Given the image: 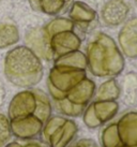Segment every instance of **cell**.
I'll return each instance as SVG.
<instances>
[{"label": "cell", "instance_id": "obj_1", "mask_svg": "<svg viewBox=\"0 0 137 147\" xmlns=\"http://www.w3.org/2000/svg\"><path fill=\"white\" fill-rule=\"evenodd\" d=\"M87 70L97 78H116L124 70V56L117 42L107 33L99 31L86 47Z\"/></svg>", "mask_w": 137, "mask_h": 147}, {"label": "cell", "instance_id": "obj_2", "mask_svg": "<svg viewBox=\"0 0 137 147\" xmlns=\"http://www.w3.org/2000/svg\"><path fill=\"white\" fill-rule=\"evenodd\" d=\"M3 72L11 84L21 88H31L42 81L44 67L41 58L30 47L18 45L5 55Z\"/></svg>", "mask_w": 137, "mask_h": 147}, {"label": "cell", "instance_id": "obj_3", "mask_svg": "<svg viewBox=\"0 0 137 147\" xmlns=\"http://www.w3.org/2000/svg\"><path fill=\"white\" fill-rule=\"evenodd\" d=\"M52 112L50 99L43 90L27 88L17 92L10 101L8 118L13 120L36 115L45 123L52 116Z\"/></svg>", "mask_w": 137, "mask_h": 147}, {"label": "cell", "instance_id": "obj_4", "mask_svg": "<svg viewBox=\"0 0 137 147\" xmlns=\"http://www.w3.org/2000/svg\"><path fill=\"white\" fill-rule=\"evenodd\" d=\"M95 89V83L89 78H86L68 90L63 99L54 101V104L57 111L63 116L78 117L83 115L87 105L93 100Z\"/></svg>", "mask_w": 137, "mask_h": 147}, {"label": "cell", "instance_id": "obj_5", "mask_svg": "<svg viewBox=\"0 0 137 147\" xmlns=\"http://www.w3.org/2000/svg\"><path fill=\"white\" fill-rule=\"evenodd\" d=\"M78 126L65 116H50L42 129V140L48 147H68L75 139Z\"/></svg>", "mask_w": 137, "mask_h": 147}, {"label": "cell", "instance_id": "obj_6", "mask_svg": "<svg viewBox=\"0 0 137 147\" xmlns=\"http://www.w3.org/2000/svg\"><path fill=\"white\" fill-rule=\"evenodd\" d=\"M86 78H88L87 70L68 69L59 65H52L47 78V89L52 101L63 99L68 90Z\"/></svg>", "mask_w": 137, "mask_h": 147}, {"label": "cell", "instance_id": "obj_7", "mask_svg": "<svg viewBox=\"0 0 137 147\" xmlns=\"http://www.w3.org/2000/svg\"><path fill=\"white\" fill-rule=\"evenodd\" d=\"M131 13L129 0H106L100 7L99 20L107 28H116L128 21Z\"/></svg>", "mask_w": 137, "mask_h": 147}, {"label": "cell", "instance_id": "obj_8", "mask_svg": "<svg viewBox=\"0 0 137 147\" xmlns=\"http://www.w3.org/2000/svg\"><path fill=\"white\" fill-rule=\"evenodd\" d=\"M68 18L73 22L75 31L78 32H88L93 26L99 22L97 11L85 1H73L70 11Z\"/></svg>", "mask_w": 137, "mask_h": 147}, {"label": "cell", "instance_id": "obj_9", "mask_svg": "<svg viewBox=\"0 0 137 147\" xmlns=\"http://www.w3.org/2000/svg\"><path fill=\"white\" fill-rule=\"evenodd\" d=\"M115 120L123 147H137V111H126Z\"/></svg>", "mask_w": 137, "mask_h": 147}, {"label": "cell", "instance_id": "obj_10", "mask_svg": "<svg viewBox=\"0 0 137 147\" xmlns=\"http://www.w3.org/2000/svg\"><path fill=\"white\" fill-rule=\"evenodd\" d=\"M118 46L123 56L137 59V17L128 18L118 33Z\"/></svg>", "mask_w": 137, "mask_h": 147}, {"label": "cell", "instance_id": "obj_11", "mask_svg": "<svg viewBox=\"0 0 137 147\" xmlns=\"http://www.w3.org/2000/svg\"><path fill=\"white\" fill-rule=\"evenodd\" d=\"M44 123L38 116L32 115L25 118L10 120V128L12 135L21 141L33 140L41 134Z\"/></svg>", "mask_w": 137, "mask_h": 147}, {"label": "cell", "instance_id": "obj_12", "mask_svg": "<svg viewBox=\"0 0 137 147\" xmlns=\"http://www.w3.org/2000/svg\"><path fill=\"white\" fill-rule=\"evenodd\" d=\"M120 98L122 102L129 107L137 105V73L129 72L121 78Z\"/></svg>", "mask_w": 137, "mask_h": 147}, {"label": "cell", "instance_id": "obj_13", "mask_svg": "<svg viewBox=\"0 0 137 147\" xmlns=\"http://www.w3.org/2000/svg\"><path fill=\"white\" fill-rule=\"evenodd\" d=\"M94 115L100 121L102 126L110 121L117 116L119 112V103L118 101H99L92 100L91 101Z\"/></svg>", "mask_w": 137, "mask_h": 147}, {"label": "cell", "instance_id": "obj_14", "mask_svg": "<svg viewBox=\"0 0 137 147\" xmlns=\"http://www.w3.org/2000/svg\"><path fill=\"white\" fill-rule=\"evenodd\" d=\"M73 0H29L34 10L49 16L59 15Z\"/></svg>", "mask_w": 137, "mask_h": 147}, {"label": "cell", "instance_id": "obj_15", "mask_svg": "<svg viewBox=\"0 0 137 147\" xmlns=\"http://www.w3.org/2000/svg\"><path fill=\"white\" fill-rule=\"evenodd\" d=\"M120 99V85L116 78H108L95 89L93 100L99 101H117Z\"/></svg>", "mask_w": 137, "mask_h": 147}, {"label": "cell", "instance_id": "obj_16", "mask_svg": "<svg viewBox=\"0 0 137 147\" xmlns=\"http://www.w3.org/2000/svg\"><path fill=\"white\" fill-rule=\"evenodd\" d=\"M52 61H54V65H59V67H63L68 69L87 70L86 54L83 53L81 49L65 54L63 56L54 59Z\"/></svg>", "mask_w": 137, "mask_h": 147}, {"label": "cell", "instance_id": "obj_17", "mask_svg": "<svg viewBox=\"0 0 137 147\" xmlns=\"http://www.w3.org/2000/svg\"><path fill=\"white\" fill-rule=\"evenodd\" d=\"M19 30L13 23H0V49H7L19 41Z\"/></svg>", "mask_w": 137, "mask_h": 147}, {"label": "cell", "instance_id": "obj_18", "mask_svg": "<svg viewBox=\"0 0 137 147\" xmlns=\"http://www.w3.org/2000/svg\"><path fill=\"white\" fill-rule=\"evenodd\" d=\"M101 145L102 147H123L119 140L117 132V126L115 118L105 123L101 131Z\"/></svg>", "mask_w": 137, "mask_h": 147}, {"label": "cell", "instance_id": "obj_19", "mask_svg": "<svg viewBox=\"0 0 137 147\" xmlns=\"http://www.w3.org/2000/svg\"><path fill=\"white\" fill-rule=\"evenodd\" d=\"M12 136L8 116L0 113V147H4Z\"/></svg>", "mask_w": 137, "mask_h": 147}, {"label": "cell", "instance_id": "obj_20", "mask_svg": "<svg viewBox=\"0 0 137 147\" xmlns=\"http://www.w3.org/2000/svg\"><path fill=\"white\" fill-rule=\"evenodd\" d=\"M83 121L88 128H91V129L99 128V127L102 126L100 121L97 120V118L95 117V115H94L91 103H89L87 107L85 109V111H84V113H83Z\"/></svg>", "mask_w": 137, "mask_h": 147}, {"label": "cell", "instance_id": "obj_21", "mask_svg": "<svg viewBox=\"0 0 137 147\" xmlns=\"http://www.w3.org/2000/svg\"><path fill=\"white\" fill-rule=\"evenodd\" d=\"M25 147H47L45 144L38 142V141H32V140H28V141H25L24 143Z\"/></svg>", "mask_w": 137, "mask_h": 147}, {"label": "cell", "instance_id": "obj_22", "mask_svg": "<svg viewBox=\"0 0 137 147\" xmlns=\"http://www.w3.org/2000/svg\"><path fill=\"white\" fill-rule=\"evenodd\" d=\"M105 1H106V0H85V2H87V3H88L89 5H91L92 8H94V7H101Z\"/></svg>", "mask_w": 137, "mask_h": 147}, {"label": "cell", "instance_id": "obj_23", "mask_svg": "<svg viewBox=\"0 0 137 147\" xmlns=\"http://www.w3.org/2000/svg\"><path fill=\"white\" fill-rule=\"evenodd\" d=\"M4 147H25V145L24 143H19V142H11L7 144Z\"/></svg>", "mask_w": 137, "mask_h": 147}, {"label": "cell", "instance_id": "obj_24", "mask_svg": "<svg viewBox=\"0 0 137 147\" xmlns=\"http://www.w3.org/2000/svg\"><path fill=\"white\" fill-rule=\"evenodd\" d=\"M2 1H3V0H0V3H1V2H2Z\"/></svg>", "mask_w": 137, "mask_h": 147}, {"label": "cell", "instance_id": "obj_25", "mask_svg": "<svg viewBox=\"0 0 137 147\" xmlns=\"http://www.w3.org/2000/svg\"><path fill=\"white\" fill-rule=\"evenodd\" d=\"M136 1H137V0H136Z\"/></svg>", "mask_w": 137, "mask_h": 147}]
</instances>
